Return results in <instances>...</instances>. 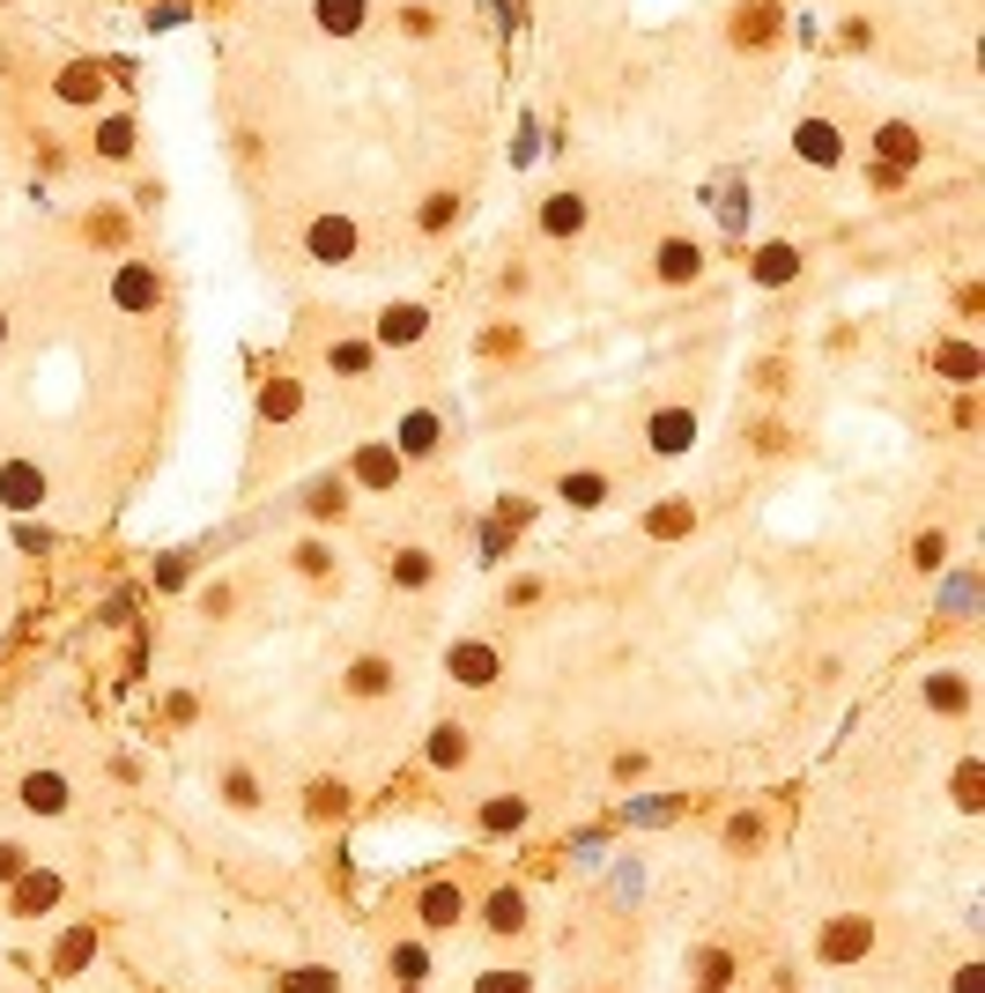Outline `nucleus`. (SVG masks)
I'll use <instances>...</instances> for the list:
<instances>
[{
    "label": "nucleus",
    "instance_id": "nucleus-15",
    "mask_svg": "<svg viewBox=\"0 0 985 993\" xmlns=\"http://www.w3.org/2000/svg\"><path fill=\"white\" fill-rule=\"evenodd\" d=\"M119 304H126V312L156 304V275H149V267H126V275H119Z\"/></svg>",
    "mask_w": 985,
    "mask_h": 993
},
{
    "label": "nucleus",
    "instance_id": "nucleus-29",
    "mask_svg": "<svg viewBox=\"0 0 985 993\" xmlns=\"http://www.w3.org/2000/svg\"><path fill=\"white\" fill-rule=\"evenodd\" d=\"M601 860H608V845H601V830H585L578 838V868H601Z\"/></svg>",
    "mask_w": 985,
    "mask_h": 993
},
{
    "label": "nucleus",
    "instance_id": "nucleus-23",
    "mask_svg": "<svg viewBox=\"0 0 985 993\" xmlns=\"http://www.w3.org/2000/svg\"><path fill=\"white\" fill-rule=\"evenodd\" d=\"M467 756V734L459 727H438V742H430V764H459Z\"/></svg>",
    "mask_w": 985,
    "mask_h": 993
},
{
    "label": "nucleus",
    "instance_id": "nucleus-32",
    "mask_svg": "<svg viewBox=\"0 0 985 993\" xmlns=\"http://www.w3.org/2000/svg\"><path fill=\"white\" fill-rule=\"evenodd\" d=\"M0 875H23V845H0Z\"/></svg>",
    "mask_w": 985,
    "mask_h": 993
},
{
    "label": "nucleus",
    "instance_id": "nucleus-26",
    "mask_svg": "<svg viewBox=\"0 0 985 993\" xmlns=\"http://www.w3.org/2000/svg\"><path fill=\"white\" fill-rule=\"evenodd\" d=\"M867 950V927H837V934H830V950L822 956H860Z\"/></svg>",
    "mask_w": 985,
    "mask_h": 993
},
{
    "label": "nucleus",
    "instance_id": "nucleus-1",
    "mask_svg": "<svg viewBox=\"0 0 985 993\" xmlns=\"http://www.w3.org/2000/svg\"><path fill=\"white\" fill-rule=\"evenodd\" d=\"M415 919H422L430 934H445V927H459V919H467V897H459V882H430V890L415 897Z\"/></svg>",
    "mask_w": 985,
    "mask_h": 993
},
{
    "label": "nucleus",
    "instance_id": "nucleus-3",
    "mask_svg": "<svg viewBox=\"0 0 985 993\" xmlns=\"http://www.w3.org/2000/svg\"><path fill=\"white\" fill-rule=\"evenodd\" d=\"M445 667L467 682V690H490V682H496V653H490V645H475V638H459V645L445 653Z\"/></svg>",
    "mask_w": 985,
    "mask_h": 993
},
{
    "label": "nucleus",
    "instance_id": "nucleus-30",
    "mask_svg": "<svg viewBox=\"0 0 985 993\" xmlns=\"http://www.w3.org/2000/svg\"><path fill=\"white\" fill-rule=\"evenodd\" d=\"M637 890H645V868H637V860H622V868H616V897H637Z\"/></svg>",
    "mask_w": 985,
    "mask_h": 993
},
{
    "label": "nucleus",
    "instance_id": "nucleus-11",
    "mask_svg": "<svg viewBox=\"0 0 985 993\" xmlns=\"http://www.w3.org/2000/svg\"><path fill=\"white\" fill-rule=\"evenodd\" d=\"M793 267H800V252H793V246H763V252H756V282H793Z\"/></svg>",
    "mask_w": 985,
    "mask_h": 993
},
{
    "label": "nucleus",
    "instance_id": "nucleus-7",
    "mask_svg": "<svg viewBox=\"0 0 985 993\" xmlns=\"http://www.w3.org/2000/svg\"><path fill=\"white\" fill-rule=\"evenodd\" d=\"M386 971H393L401 986H422V979H430V950H422V942H393V956H386Z\"/></svg>",
    "mask_w": 985,
    "mask_h": 993
},
{
    "label": "nucleus",
    "instance_id": "nucleus-13",
    "mask_svg": "<svg viewBox=\"0 0 985 993\" xmlns=\"http://www.w3.org/2000/svg\"><path fill=\"white\" fill-rule=\"evenodd\" d=\"M401 453H438V415H408V423H401Z\"/></svg>",
    "mask_w": 985,
    "mask_h": 993
},
{
    "label": "nucleus",
    "instance_id": "nucleus-5",
    "mask_svg": "<svg viewBox=\"0 0 985 993\" xmlns=\"http://www.w3.org/2000/svg\"><path fill=\"white\" fill-rule=\"evenodd\" d=\"M23 808L30 816H67V779L60 771H30L23 779Z\"/></svg>",
    "mask_w": 985,
    "mask_h": 993
},
{
    "label": "nucleus",
    "instance_id": "nucleus-6",
    "mask_svg": "<svg viewBox=\"0 0 985 993\" xmlns=\"http://www.w3.org/2000/svg\"><path fill=\"white\" fill-rule=\"evenodd\" d=\"M422 327H430L422 304H393V312L378 319V341H422Z\"/></svg>",
    "mask_w": 985,
    "mask_h": 993
},
{
    "label": "nucleus",
    "instance_id": "nucleus-28",
    "mask_svg": "<svg viewBox=\"0 0 985 993\" xmlns=\"http://www.w3.org/2000/svg\"><path fill=\"white\" fill-rule=\"evenodd\" d=\"M126 149H134V126L112 120V126H104V156H126Z\"/></svg>",
    "mask_w": 985,
    "mask_h": 993
},
{
    "label": "nucleus",
    "instance_id": "nucleus-14",
    "mask_svg": "<svg viewBox=\"0 0 985 993\" xmlns=\"http://www.w3.org/2000/svg\"><path fill=\"white\" fill-rule=\"evenodd\" d=\"M800 156H816V164H837V134L822 120H800Z\"/></svg>",
    "mask_w": 985,
    "mask_h": 993
},
{
    "label": "nucleus",
    "instance_id": "nucleus-25",
    "mask_svg": "<svg viewBox=\"0 0 985 993\" xmlns=\"http://www.w3.org/2000/svg\"><path fill=\"white\" fill-rule=\"evenodd\" d=\"M475 993H527V971H482Z\"/></svg>",
    "mask_w": 985,
    "mask_h": 993
},
{
    "label": "nucleus",
    "instance_id": "nucleus-21",
    "mask_svg": "<svg viewBox=\"0 0 985 993\" xmlns=\"http://www.w3.org/2000/svg\"><path fill=\"white\" fill-rule=\"evenodd\" d=\"M97 67H67V83H60V97H67V104H89V97H97Z\"/></svg>",
    "mask_w": 985,
    "mask_h": 993
},
{
    "label": "nucleus",
    "instance_id": "nucleus-20",
    "mask_svg": "<svg viewBox=\"0 0 985 993\" xmlns=\"http://www.w3.org/2000/svg\"><path fill=\"white\" fill-rule=\"evenodd\" d=\"M356 475H364V482H393V475H401V453H386V445H378V453L356 460Z\"/></svg>",
    "mask_w": 985,
    "mask_h": 993
},
{
    "label": "nucleus",
    "instance_id": "nucleus-19",
    "mask_svg": "<svg viewBox=\"0 0 985 993\" xmlns=\"http://www.w3.org/2000/svg\"><path fill=\"white\" fill-rule=\"evenodd\" d=\"M52 897H60V875H30V882L15 890V912H45Z\"/></svg>",
    "mask_w": 985,
    "mask_h": 993
},
{
    "label": "nucleus",
    "instance_id": "nucleus-27",
    "mask_svg": "<svg viewBox=\"0 0 985 993\" xmlns=\"http://www.w3.org/2000/svg\"><path fill=\"white\" fill-rule=\"evenodd\" d=\"M882 149H889L897 164H911V126H882Z\"/></svg>",
    "mask_w": 985,
    "mask_h": 993
},
{
    "label": "nucleus",
    "instance_id": "nucleus-16",
    "mask_svg": "<svg viewBox=\"0 0 985 993\" xmlns=\"http://www.w3.org/2000/svg\"><path fill=\"white\" fill-rule=\"evenodd\" d=\"M541 223H548V238H564V230H578V223H585V201H578V193H556Z\"/></svg>",
    "mask_w": 985,
    "mask_h": 993
},
{
    "label": "nucleus",
    "instance_id": "nucleus-18",
    "mask_svg": "<svg viewBox=\"0 0 985 993\" xmlns=\"http://www.w3.org/2000/svg\"><path fill=\"white\" fill-rule=\"evenodd\" d=\"M319 23H327V30H341V38H349V30H364V0H319Z\"/></svg>",
    "mask_w": 985,
    "mask_h": 993
},
{
    "label": "nucleus",
    "instance_id": "nucleus-2",
    "mask_svg": "<svg viewBox=\"0 0 985 993\" xmlns=\"http://www.w3.org/2000/svg\"><path fill=\"white\" fill-rule=\"evenodd\" d=\"M0 504H8V512H30V504H45V467H30V460H8V467H0Z\"/></svg>",
    "mask_w": 985,
    "mask_h": 993
},
{
    "label": "nucleus",
    "instance_id": "nucleus-4",
    "mask_svg": "<svg viewBox=\"0 0 985 993\" xmlns=\"http://www.w3.org/2000/svg\"><path fill=\"white\" fill-rule=\"evenodd\" d=\"M304 246H312V260H349V252H356V223H349V215H319Z\"/></svg>",
    "mask_w": 985,
    "mask_h": 993
},
{
    "label": "nucleus",
    "instance_id": "nucleus-9",
    "mask_svg": "<svg viewBox=\"0 0 985 993\" xmlns=\"http://www.w3.org/2000/svg\"><path fill=\"white\" fill-rule=\"evenodd\" d=\"M527 927V897L519 890H496L490 897V934H519Z\"/></svg>",
    "mask_w": 985,
    "mask_h": 993
},
{
    "label": "nucleus",
    "instance_id": "nucleus-33",
    "mask_svg": "<svg viewBox=\"0 0 985 993\" xmlns=\"http://www.w3.org/2000/svg\"><path fill=\"white\" fill-rule=\"evenodd\" d=\"M0 334H8V327H0Z\"/></svg>",
    "mask_w": 985,
    "mask_h": 993
},
{
    "label": "nucleus",
    "instance_id": "nucleus-8",
    "mask_svg": "<svg viewBox=\"0 0 985 993\" xmlns=\"http://www.w3.org/2000/svg\"><path fill=\"white\" fill-rule=\"evenodd\" d=\"M690 438H697V423H690V415H682V408L653 415V453H682V445H690Z\"/></svg>",
    "mask_w": 985,
    "mask_h": 993
},
{
    "label": "nucleus",
    "instance_id": "nucleus-31",
    "mask_svg": "<svg viewBox=\"0 0 985 993\" xmlns=\"http://www.w3.org/2000/svg\"><path fill=\"white\" fill-rule=\"evenodd\" d=\"M356 690H386V661H364V667H356Z\"/></svg>",
    "mask_w": 985,
    "mask_h": 993
},
{
    "label": "nucleus",
    "instance_id": "nucleus-22",
    "mask_svg": "<svg viewBox=\"0 0 985 993\" xmlns=\"http://www.w3.org/2000/svg\"><path fill=\"white\" fill-rule=\"evenodd\" d=\"M482 824H490V830H519V824H527V801H490Z\"/></svg>",
    "mask_w": 985,
    "mask_h": 993
},
{
    "label": "nucleus",
    "instance_id": "nucleus-24",
    "mask_svg": "<svg viewBox=\"0 0 985 993\" xmlns=\"http://www.w3.org/2000/svg\"><path fill=\"white\" fill-rule=\"evenodd\" d=\"M564 496H571V504H601V496H608V482H601V475H571V482H564Z\"/></svg>",
    "mask_w": 985,
    "mask_h": 993
},
{
    "label": "nucleus",
    "instance_id": "nucleus-10",
    "mask_svg": "<svg viewBox=\"0 0 985 993\" xmlns=\"http://www.w3.org/2000/svg\"><path fill=\"white\" fill-rule=\"evenodd\" d=\"M697 267H704L697 246H682V238H674V246H659V275H667V282H690Z\"/></svg>",
    "mask_w": 985,
    "mask_h": 993
},
{
    "label": "nucleus",
    "instance_id": "nucleus-17",
    "mask_svg": "<svg viewBox=\"0 0 985 993\" xmlns=\"http://www.w3.org/2000/svg\"><path fill=\"white\" fill-rule=\"evenodd\" d=\"M674 816H682V801H622V824H674Z\"/></svg>",
    "mask_w": 985,
    "mask_h": 993
},
{
    "label": "nucleus",
    "instance_id": "nucleus-12",
    "mask_svg": "<svg viewBox=\"0 0 985 993\" xmlns=\"http://www.w3.org/2000/svg\"><path fill=\"white\" fill-rule=\"evenodd\" d=\"M282 993H341V979H333L327 964H296V971L282 979Z\"/></svg>",
    "mask_w": 985,
    "mask_h": 993
}]
</instances>
